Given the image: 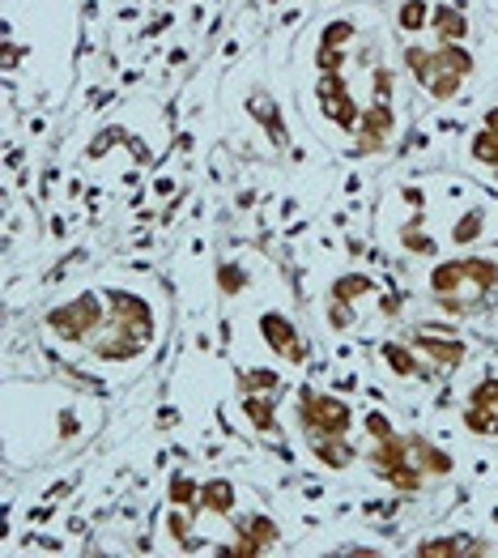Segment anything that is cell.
<instances>
[{
  "label": "cell",
  "instance_id": "cell-11",
  "mask_svg": "<svg viewBox=\"0 0 498 558\" xmlns=\"http://www.w3.org/2000/svg\"><path fill=\"white\" fill-rule=\"evenodd\" d=\"M316 320L324 328V337L345 341L354 332H384V325L405 320L401 303L388 294V286L375 278L371 269H341L324 281L316 299Z\"/></svg>",
  "mask_w": 498,
  "mask_h": 558
},
{
  "label": "cell",
  "instance_id": "cell-1",
  "mask_svg": "<svg viewBox=\"0 0 498 558\" xmlns=\"http://www.w3.org/2000/svg\"><path fill=\"white\" fill-rule=\"evenodd\" d=\"M409 82L392 26L366 9L324 13L299 44V111L319 141L384 158L409 133Z\"/></svg>",
  "mask_w": 498,
  "mask_h": 558
},
{
  "label": "cell",
  "instance_id": "cell-18",
  "mask_svg": "<svg viewBox=\"0 0 498 558\" xmlns=\"http://www.w3.org/2000/svg\"><path fill=\"white\" fill-rule=\"evenodd\" d=\"M495 328H498V316H495Z\"/></svg>",
  "mask_w": 498,
  "mask_h": 558
},
{
  "label": "cell",
  "instance_id": "cell-10",
  "mask_svg": "<svg viewBox=\"0 0 498 558\" xmlns=\"http://www.w3.org/2000/svg\"><path fill=\"white\" fill-rule=\"evenodd\" d=\"M413 299L448 325H495L498 316V243L473 252H444L409 265Z\"/></svg>",
  "mask_w": 498,
  "mask_h": 558
},
{
  "label": "cell",
  "instance_id": "cell-9",
  "mask_svg": "<svg viewBox=\"0 0 498 558\" xmlns=\"http://www.w3.org/2000/svg\"><path fill=\"white\" fill-rule=\"evenodd\" d=\"M281 414H286V439L316 473L345 477L363 469V405L354 397L299 379Z\"/></svg>",
  "mask_w": 498,
  "mask_h": 558
},
{
  "label": "cell",
  "instance_id": "cell-16",
  "mask_svg": "<svg viewBox=\"0 0 498 558\" xmlns=\"http://www.w3.org/2000/svg\"><path fill=\"white\" fill-rule=\"evenodd\" d=\"M486 477H490V486H495V499H498V448L486 457Z\"/></svg>",
  "mask_w": 498,
  "mask_h": 558
},
{
  "label": "cell",
  "instance_id": "cell-7",
  "mask_svg": "<svg viewBox=\"0 0 498 558\" xmlns=\"http://www.w3.org/2000/svg\"><path fill=\"white\" fill-rule=\"evenodd\" d=\"M102 426V401L56 379L4 384V461L44 465L90 444Z\"/></svg>",
  "mask_w": 498,
  "mask_h": 558
},
{
  "label": "cell",
  "instance_id": "cell-14",
  "mask_svg": "<svg viewBox=\"0 0 498 558\" xmlns=\"http://www.w3.org/2000/svg\"><path fill=\"white\" fill-rule=\"evenodd\" d=\"M498 512V508H495ZM482 512L477 520H456L444 515V524H435L430 533L409 537L405 555H444V558H473V555H498V515Z\"/></svg>",
  "mask_w": 498,
  "mask_h": 558
},
{
  "label": "cell",
  "instance_id": "cell-3",
  "mask_svg": "<svg viewBox=\"0 0 498 558\" xmlns=\"http://www.w3.org/2000/svg\"><path fill=\"white\" fill-rule=\"evenodd\" d=\"M388 26L413 102L469 116L498 90V17L482 0H397Z\"/></svg>",
  "mask_w": 498,
  "mask_h": 558
},
{
  "label": "cell",
  "instance_id": "cell-15",
  "mask_svg": "<svg viewBox=\"0 0 498 558\" xmlns=\"http://www.w3.org/2000/svg\"><path fill=\"white\" fill-rule=\"evenodd\" d=\"M247 328L256 332V341H260V350H265V359L272 367H290V372H307L312 367V337L303 332L294 312L265 303V307H256L247 316Z\"/></svg>",
  "mask_w": 498,
  "mask_h": 558
},
{
  "label": "cell",
  "instance_id": "cell-12",
  "mask_svg": "<svg viewBox=\"0 0 498 558\" xmlns=\"http://www.w3.org/2000/svg\"><path fill=\"white\" fill-rule=\"evenodd\" d=\"M452 426L464 435V444H473L477 452H495L498 448V367L482 372H464L456 379V401L448 410Z\"/></svg>",
  "mask_w": 498,
  "mask_h": 558
},
{
  "label": "cell",
  "instance_id": "cell-2",
  "mask_svg": "<svg viewBox=\"0 0 498 558\" xmlns=\"http://www.w3.org/2000/svg\"><path fill=\"white\" fill-rule=\"evenodd\" d=\"M39 337L64 372L133 384L154 372L167 350L171 294L145 269H90L51 294Z\"/></svg>",
  "mask_w": 498,
  "mask_h": 558
},
{
  "label": "cell",
  "instance_id": "cell-8",
  "mask_svg": "<svg viewBox=\"0 0 498 558\" xmlns=\"http://www.w3.org/2000/svg\"><path fill=\"white\" fill-rule=\"evenodd\" d=\"M366 359H371V372L379 375V384L397 401L413 405L469 372L477 359V341H469L460 325L430 316V320H409L397 332L384 328L366 337Z\"/></svg>",
  "mask_w": 498,
  "mask_h": 558
},
{
  "label": "cell",
  "instance_id": "cell-5",
  "mask_svg": "<svg viewBox=\"0 0 498 558\" xmlns=\"http://www.w3.org/2000/svg\"><path fill=\"white\" fill-rule=\"evenodd\" d=\"M286 533L269 499L230 473H175L162 504V550L175 555H272Z\"/></svg>",
  "mask_w": 498,
  "mask_h": 558
},
{
  "label": "cell",
  "instance_id": "cell-13",
  "mask_svg": "<svg viewBox=\"0 0 498 558\" xmlns=\"http://www.w3.org/2000/svg\"><path fill=\"white\" fill-rule=\"evenodd\" d=\"M452 167L473 175L477 184L498 192V90L486 94L460 124L452 145Z\"/></svg>",
  "mask_w": 498,
  "mask_h": 558
},
{
  "label": "cell",
  "instance_id": "cell-4",
  "mask_svg": "<svg viewBox=\"0 0 498 558\" xmlns=\"http://www.w3.org/2000/svg\"><path fill=\"white\" fill-rule=\"evenodd\" d=\"M379 247L405 265L444 252H473L498 243V192L464 171H413L384 187L375 205Z\"/></svg>",
  "mask_w": 498,
  "mask_h": 558
},
{
  "label": "cell",
  "instance_id": "cell-6",
  "mask_svg": "<svg viewBox=\"0 0 498 558\" xmlns=\"http://www.w3.org/2000/svg\"><path fill=\"white\" fill-rule=\"evenodd\" d=\"M473 457V444L452 426H430V422L401 418L397 405L388 401H366L363 405V473L366 482L401 495V499H430L448 495L464 477Z\"/></svg>",
  "mask_w": 498,
  "mask_h": 558
},
{
  "label": "cell",
  "instance_id": "cell-17",
  "mask_svg": "<svg viewBox=\"0 0 498 558\" xmlns=\"http://www.w3.org/2000/svg\"><path fill=\"white\" fill-rule=\"evenodd\" d=\"M482 4H486V9H490V13L498 17V0H482Z\"/></svg>",
  "mask_w": 498,
  "mask_h": 558
}]
</instances>
